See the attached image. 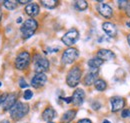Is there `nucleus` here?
<instances>
[{
  "label": "nucleus",
  "mask_w": 130,
  "mask_h": 123,
  "mask_svg": "<svg viewBox=\"0 0 130 123\" xmlns=\"http://www.w3.org/2000/svg\"><path fill=\"white\" fill-rule=\"evenodd\" d=\"M38 28V22L33 19V18H29L27 20H25L23 22V24L21 25V35L23 39H28L30 38L32 35H34L35 31Z\"/></svg>",
  "instance_id": "obj_1"
},
{
  "label": "nucleus",
  "mask_w": 130,
  "mask_h": 123,
  "mask_svg": "<svg viewBox=\"0 0 130 123\" xmlns=\"http://www.w3.org/2000/svg\"><path fill=\"white\" fill-rule=\"evenodd\" d=\"M29 112V105L23 102H17L13 107L10 109V116L13 120H20L22 119L27 113Z\"/></svg>",
  "instance_id": "obj_2"
},
{
  "label": "nucleus",
  "mask_w": 130,
  "mask_h": 123,
  "mask_svg": "<svg viewBox=\"0 0 130 123\" xmlns=\"http://www.w3.org/2000/svg\"><path fill=\"white\" fill-rule=\"evenodd\" d=\"M81 76H82L81 68L79 66L72 67L69 70V72H68V74L66 76V83H67V85L69 87H72V88L76 87L79 84V82H80Z\"/></svg>",
  "instance_id": "obj_3"
},
{
  "label": "nucleus",
  "mask_w": 130,
  "mask_h": 123,
  "mask_svg": "<svg viewBox=\"0 0 130 123\" xmlns=\"http://www.w3.org/2000/svg\"><path fill=\"white\" fill-rule=\"evenodd\" d=\"M31 62V56L28 51H22L17 55L14 65L15 68L18 70H24L26 69Z\"/></svg>",
  "instance_id": "obj_4"
},
{
  "label": "nucleus",
  "mask_w": 130,
  "mask_h": 123,
  "mask_svg": "<svg viewBox=\"0 0 130 123\" xmlns=\"http://www.w3.org/2000/svg\"><path fill=\"white\" fill-rule=\"evenodd\" d=\"M78 57H79V51L74 47H69V48L65 49L64 52L62 53L61 62L65 65L72 64Z\"/></svg>",
  "instance_id": "obj_5"
},
{
  "label": "nucleus",
  "mask_w": 130,
  "mask_h": 123,
  "mask_svg": "<svg viewBox=\"0 0 130 123\" xmlns=\"http://www.w3.org/2000/svg\"><path fill=\"white\" fill-rule=\"evenodd\" d=\"M49 66L50 63L46 57L36 55V57L34 58V70L36 73H44L48 71Z\"/></svg>",
  "instance_id": "obj_6"
},
{
  "label": "nucleus",
  "mask_w": 130,
  "mask_h": 123,
  "mask_svg": "<svg viewBox=\"0 0 130 123\" xmlns=\"http://www.w3.org/2000/svg\"><path fill=\"white\" fill-rule=\"evenodd\" d=\"M79 39V32L77 29L72 28L68 30L61 38V41L64 43L66 46H72L74 45Z\"/></svg>",
  "instance_id": "obj_7"
},
{
  "label": "nucleus",
  "mask_w": 130,
  "mask_h": 123,
  "mask_svg": "<svg viewBox=\"0 0 130 123\" xmlns=\"http://www.w3.org/2000/svg\"><path fill=\"white\" fill-rule=\"evenodd\" d=\"M97 11L102 17L107 18V19H109V18H111L113 16V9H112V7L110 5L104 3V2H101V1L99 2V4L97 5Z\"/></svg>",
  "instance_id": "obj_8"
},
{
  "label": "nucleus",
  "mask_w": 130,
  "mask_h": 123,
  "mask_svg": "<svg viewBox=\"0 0 130 123\" xmlns=\"http://www.w3.org/2000/svg\"><path fill=\"white\" fill-rule=\"evenodd\" d=\"M47 82V76L45 73H36L31 79V86L34 88H41Z\"/></svg>",
  "instance_id": "obj_9"
},
{
  "label": "nucleus",
  "mask_w": 130,
  "mask_h": 123,
  "mask_svg": "<svg viewBox=\"0 0 130 123\" xmlns=\"http://www.w3.org/2000/svg\"><path fill=\"white\" fill-rule=\"evenodd\" d=\"M110 103H111V111L117 112L125 106V99L121 96H113L110 98Z\"/></svg>",
  "instance_id": "obj_10"
},
{
  "label": "nucleus",
  "mask_w": 130,
  "mask_h": 123,
  "mask_svg": "<svg viewBox=\"0 0 130 123\" xmlns=\"http://www.w3.org/2000/svg\"><path fill=\"white\" fill-rule=\"evenodd\" d=\"M17 103V94L16 93H10L7 94L4 102L2 103V107L4 111H10V109Z\"/></svg>",
  "instance_id": "obj_11"
},
{
  "label": "nucleus",
  "mask_w": 130,
  "mask_h": 123,
  "mask_svg": "<svg viewBox=\"0 0 130 123\" xmlns=\"http://www.w3.org/2000/svg\"><path fill=\"white\" fill-rule=\"evenodd\" d=\"M98 79V69H90V71L85 75L83 79V83L86 86H90L94 84Z\"/></svg>",
  "instance_id": "obj_12"
},
{
  "label": "nucleus",
  "mask_w": 130,
  "mask_h": 123,
  "mask_svg": "<svg viewBox=\"0 0 130 123\" xmlns=\"http://www.w3.org/2000/svg\"><path fill=\"white\" fill-rule=\"evenodd\" d=\"M71 98H72V103L74 105H76V106L82 105V103L84 102V98H85V92H84V90L81 89V88L76 89L73 92Z\"/></svg>",
  "instance_id": "obj_13"
},
{
  "label": "nucleus",
  "mask_w": 130,
  "mask_h": 123,
  "mask_svg": "<svg viewBox=\"0 0 130 123\" xmlns=\"http://www.w3.org/2000/svg\"><path fill=\"white\" fill-rule=\"evenodd\" d=\"M96 55L97 58L101 59L102 61H110L115 58V53L109 49H99Z\"/></svg>",
  "instance_id": "obj_14"
},
{
  "label": "nucleus",
  "mask_w": 130,
  "mask_h": 123,
  "mask_svg": "<svg viewBox=\"0 0 130 123\" xmlns=\"http://www.w3.org/2000/svg\"><path fill=\"white\" fill-rule=\"evenodd\" d=\"M102 29L111 38H114L117 36V28L111 22H104L102 24Z\"/></svg>",
  "instance_id": "obj_15"
},
{
  "label": "nucleus",
  "mask_w": 130,
  "mask_h": 123,
  "mask_svg": "<svg viewBox=\"0 0 130 123\" xmlns=\"http://www.w3.org/2000/svg\"><path fill=\"white\" fill-rule=\"evenodd\" d=\"M55 116H56V111L52 107L45 108L42 113V119L47 122H51V120H53L55 118Z\"/></svg>",
  "instance_id": "obj_16"
},
{
  "label": "nucleus",
  "mask_w": 130,
  "mask_h": 123,
  "mask_svg": "<svg viewBox=\"0 0 130 123\" xmlns=\"http://www.w3.org/2000/svg\"><path fill=\"white\" fill-rule=\"evenodd\" d=\"M39 11H40V9H39L38 4L33 3V2L29 3V4L26 5V7H25V12L29 16H31V17L37 16L39 14Z\"/></svg>",
  "instance_id": "obj_17"
},
{
  "label": "nucleus",
  "mask_w": 130,
  "mask_h": 123,
  "mask_svg": "<svg viewBox=\"0 0 130 123\" xmlns=\"http://www.w3.org/2000/svg\"><path fill=\"white\" fill-rule=\"evenodd\" d=\"M76 114H77V111L75 109H70V110L66 111L61 117L60 123H70L75 118Z\"/></svg>",
  "instance_id": "obj_18"
},
{
  "label": "nucleus",
  "mask_w": 130,
  "mask_h": 123,
  "mask_svg": "<svg viewBox=\"0 0 130 123\" xmlns=\"http://www.w3.org/2000/svg\"><path fill=\"white\" fill-rule=\"evenodd\" d=\"M103 64V61L99 58H92L88 61V66L90 69H99V67Z\"/></svg>",
  "instance_id": "obj_19"
},
{
  "label": "nucleus",
  "mask_w": 130,
  "mask_h": 123,
  "mask_svg": "<svg viewBox=\"0 0 130 123\" xmlns=\"http://www.w3.org/2000/svg\"><path fill=\"white\" fill-rule=\"evenodd\" d=\"M45 8H48V9H54L57 5H58V1L57 0H42L40 2Z\"/></svg>",
  "instance_id": "obj_20"
},
{
  "label": "nucleus",
  "mask_w": 130,
  "mask_h": 123,
  "mask_svg": "<svg viewBox=\"0 0 130 123\" xmlns=\"http://www.w3.org/2000/svg\"><path fill=\"white\" fill-rule=\"evenodd\" d=\"M87 7H88L87 1L79 0V1H75V3H74V8L78 11H84L87 9Z\"/></svg>",
  "instance_id": "obj_21"
},
{
  "label": "nucleus",
  "mask_w": 130,
  "mask_h": 123,
  "mask_svg": "<svg viewBox=\"0 0 130 123\" xmlns=\"http://www.w3.org/2000/svg\"><path fill=\"white\" fill-rule=\"evenodd\" d=\"M94 86H95V89L98 91H104L107 88V83L103 79H97L96 82L94 83Z\"/></svg>",
  "instance_id": "obj_22"
},
{
  "label": "nucleus",
  "mask_w": 130,
  "mask_h": 123,
  "mask_svg": "<svg viewBox=\"0 0 130 123\" xmlns=\"http://www.w3.org/2000/svg\"><path fill=\"white\" fill-rule=\"evenodd\" d=\"M4 7L8 10H14L18 7V1L15 0H8V1H4L3 2Z\"/></svg>",
  "instance_id": "obj_23"
},
{
  "label": "nucleus",
  "mask_w": 130,
  "mask_h": 123,
  "mask_svg": "<svg viewBox=\"0 0 130 123\" xmlns=\"http://www.w3.org/2000/svg\"><path fill=\"white\" fill-rule=\"evenodd\" d=\"M23 97H24L25 100H30V99L33 97V92L30 90V89H27V90H25Z\"/></svg>",
  "instance_id": "obj_24"
},
{
  "label": "nucleus",
  "mask_w": 130,
  "mask_h": 123,
  "mask_svg": "<svg viewBox=\"0 0 130 123\" xmlns=\"http://www.w3.org/2000/svg\"><path fill=\"white\" fill-rule=\"evenodd\" d=\"M19 87H20V88H22V89H24V88H27V87H28V83L25 81V79H24V78H20V79H19Z\"/></svg>",
  "instance_id": "obj_25"
},
{
  "label": "nucleus",
  "mask_w": 130,
  "mask_h": 123,
  "mask_svg": "<svg viewBox=\"0 0 130 123\" xmlns=\"http://www.w3.org/2000/svg\"><path fill=\"white\" fill-rule=\"evenodd\" d=\"M121 117L122 118H127L130 117V110L129 109H123L121 112Z\"/></svg>",
  "instance_id": "obj_26"
},
{
  "label": "nucleus",
  "mask_w": 130,
  "mask_h": 123,
  "mask_svg": "<svg viewBox=\"0 0 130 123\" xmlns=\"http://www.w3.org/2000/svg\"><path fill=\"white\" fill-rule=\"evenodd\" d=\"M91 107L93 108L94 110H99L100 107H101V104L99 102H93V104L91 105Z\"/></svg>",
  "instance_id": "obj_27"
},
{
  "label": "nucleus",
  "mask_w": 130,
  "mask_h": 123,
  "mask_svg": "<svg viewBox=\"0 0 130 123\" xmlns=\"http://www.w3.org/2000/svg\"><path fill=\"white\" fill-rule=\"evenodd\" d=\"M117 3L120 5V8H125L128 2H127V1H118Z\"/></svg>",
  "instance_id": "obj_28"
},
{
  "label": "nucleus",
  "mask_w": 130,
  "mask_h": 123,
  "mask_svg": "<svg viewBox=\"0 0 130 123\" xmlns=\"http://www.w3.org/2000/svg\"><path fill=\"white\" fill-rule=\"evenodd\" d=\"M125 13H126V15L130 17V2L127 3V5L125 7Z\"/></svg>",
  "instance_id": "obj_29"
},
{
  "label": "nucleus",
  "mask_w": 130,
  "mask_h": 123,
  "mask_svg": "<svg viewBox=\"0 0 130 123\" xmlns=\"http://www.w3.org/2000/svg\"><path fill=\"white\" fill-rule=\"evenodd\" d=\"M77 123H92V122H91V120L88 119V118H83V119H80Z\"/></svg>",
  "instance_id": "obj_30"
},
{
  "label": "nucleus",
  "mask_w": 130,
  "mask_h": 123,
  "mask_svg": "<svg viewBox=\"0 0 130 123\" xmlns=\"http://www.w3.org/2000/svg\"><path fill=\"white\" fill-rule=\"evenodd\" d=\"M6 96H7V94H6V93H4L3 95H1V96H0V105L2 104V102H4V100H5Z\"/></svg>",
  "instance_id": "obj_31"
},
{
  "label": "nucleus",
  "mask_w": 130,
  "mask_h": 123,
  "mask_svg": "<svg viewBox=\"0 0 130 123\" xmlns=\"http://www.w3.org/2000/svg\"><path fill=\"white\" fill-rule=\"evenodd\" d=\"M63 100H64L65 102L67 103V104H69V103H72V98L71 97H67V98H62Z\"/></svg>",
  "instance_id": "obj_32"
},
{
  "label": "nucleus",
  "mask_w": 130,
  "mask_h": 123,
  "mask_svg": "<svg viewBox=\"0 0 130 123\" xmlns=\"http://www.w3.org/2000/svg\"><path fill=\"white\" fill-rule=\"evenodd\" d=\"M16 22H17V23H18V24H19V23H21V22H22V18H21V17H19V18H17Z\"/></svg>",
  "instance_id": "obj_33"
},
{
  "label": "nucleus",
  "mask_w": 130,
  "mask_h": 123,
  "mask_svg": "<svg viewBox=\"0 0 130 123\" xmlns=\"http://www.w3.org/2000/svg\"><path fill=\"white\" fill-rule=\"evenodd\" d=\"M2 15H3V13H2V10H1V8H0V23H1V19H2Z\"/></svg>",
  "instance_id": "obj_34"
},
{
  "label": "nucleus",
  "mask_w": 130,
  "mask_h": 123,
  "mask_svg": "<svg viewBox=\"0 0 130 123\" xmlns=\"http://www.w3.org/2000/svg\"><path fill=\"white\" fill-rule=\"evenodd\" d=\"M127 42H128V44L130 45V34L127 35Z\"/></svg>",
  "instance_id": "obj_35"
},
{
  "label": "nucleus",
  "mask_w": 130,
  "mask_h": 123,
  "mask_svg": "<svg viewBox=\"0 0 130 123\" xmlns=\"http://www.w3.org/2000/svg\"><path fill=\"white\" fill-rule=\"evenodd\" d=\"M0 123H10V122H9L8 120H3V121H1Z\"/></svg>",
  "instance_id": "obj_36"
},
{
  "label": "nucleus",
  "mask_w": 130,
  "mask_h": 123,
  "mask_svg": "<svg viewBox=\"0 0 130 123\" xmlns=\"http://www.w3.org/2000/svg\"><path fill=\"white\" fill-rule=\"evenodd\" d=\"M102 123H111V122H110V121H108V120H104Z\"/></svg>",
  "instance_id": "obj_37"
},
{
  "label": "nucleus",
  "mask_w": 130,
  "mask_h": 123,
  "mask_svg": "<svg viewBox=\"0 0 130 123\" xmlns=\"http://www.w3.org/2000/svg\"><path fill=\"white\" fill-rule=\"evenodd\" d=\"M127 26H128V27H130V21L128 22V23H127Z\"/></svg>",
  "instance_id": "obj_38"
},
{
  "label": "nucleus",
  "mask_w": 130,
  "mask_h": 123,
  "mask_svg": "<svg viewBox=\"0 0 130 123\" xmlns=\"http://www.w3.org/2000/svg\"><path fill=\"white\" fill-rule=\"evenodd\" d=\"M47 123H53V122H47Z\"/></svg>",
  "instance_id": "obj_39"
},
{
  "label": "nucleus",
  "mask_w": 130,
  "mask_h": 123,
  "mask_svg": "<svg viewBox=\"0 0 130 123\" xmlns=\"http://www.w3.org/2000/svg\"><path fill=\"white\" fill-rule=\"evenodd\" d=\"M0 86H1V82H0Z\"/></svg>",
  "instance_id": "obj_40"
}]
</instances>
